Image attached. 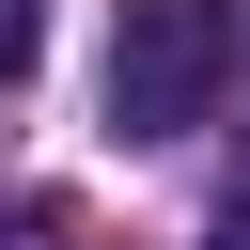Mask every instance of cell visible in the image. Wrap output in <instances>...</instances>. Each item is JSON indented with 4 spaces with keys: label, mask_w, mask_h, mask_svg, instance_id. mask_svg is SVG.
Masks as SVG:
<instances>
[{
    "label": "cell",
    "mask_w": 250,
    "mask_h": 250,
    "mask_svg": "<svg viewBox=\"0 0 250 250\" xmlns=\"http://www.w3.org/2000/svg\"><path fill=\"white\" fill-rule=\"evenodd\" d=\"M219 94H234V0H125L109 125L125 141H188V125H219Z\"/></svg>",
    "instance_id": "6da1fadb"
},
{
    "label": "cell",
    "mask_w": 250,
    "mask_h": 250,
    "mask_svg": "<svg viewBox=\"0 0 250 250\" xmlns=\"http://www.w3.org/2000/svg\"><path fill=\"white\" fill-rule=\"evenodd\" d=\"M31 62H47V0H0V94H16Z\"/></svg>",
    "instance_id": "7a4b0ae2"
},
{
    "label": "cell",
    "mask_w": 250,
    "mask_h": 250,
    "mask_svg": "<svg viewBox=\"0 0 250 250\" xmlns=\"http://www.w3.org/2000/svg\"><path fill=\"white\" fill-rule=\"evenodd\" d=\"M203 250H250V203H234V219H219V234H203Z\"/></svg>",
    "instance_id": "3957f363"
},
{
    "label": "cell",
    "mask_w": 250,
    "mask_h": 250,
    "mask_svg": "<svg viewBox=\"0 0 250 250\" xmlns=\"http://www.w3.org/2000/svg\"><path fill=\"white\" fill-rule=\"evenodd\" d=\"M234 78H250V31H234Z\"/></svg>",
    "instance_id": "277c9868"
}]
</instances>
